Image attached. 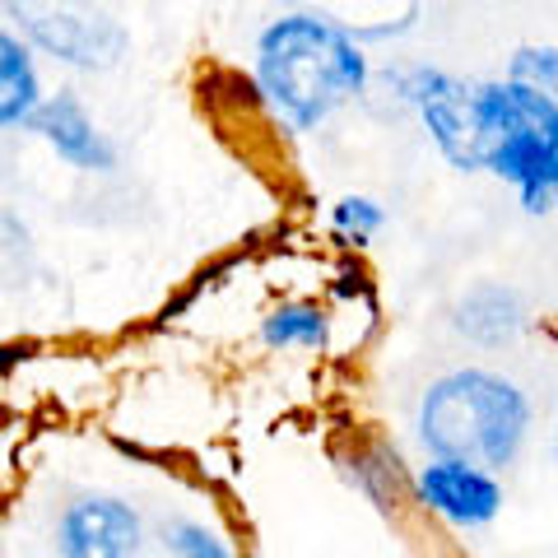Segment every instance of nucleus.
<instances>
[{
	"instance_id": "1",
	"label": "nucleus",
	"mask_w": 558,
	"mask_h": 558,
	"mask_svg": "<svg viewBox=\"0 0 558 558\" xmlns=\"http://www.w3.org/2000/svg\"><path fill=\"white\" fill-rule=\"evenodd\" d=\"M256 84L289 131H312L368 84V61L349 33L317 14H289L256 43Z\"/></svg>"
},
{
	"instance_id": "2",
	"label": "nucleus",
	"mask_w": 558,
	"mask_h": 558,
	"mask_svg": "<svg viewBox=\"0 0 558 558\" xmlns=\"http://www.w3.org/2000/svg\"><path fill=\"white\" fill-rule=\"evenodd\" d=\"M531 428V405L508 377L465 368L433 381L418 410V433L428 451L457 461H475L484 470H502L517 461Z\"/></svg>"
},
{
	"instance_id": "3",
	"label": "nucleus",
	"mask_w": 558,
	"mask_h": 558,
	"mask_svg": "<svg viewBox=\"0 0 558 558\" xmlns=\"http://www.w3.org/2000/svg\"><path fill=\"white\" fill-rule=\"evenodd\" d=\"M480 168L517 186L526 215L558 205V108L521 80L480 84Z\"/></svg>"
},
{
	"instance_id": "4",
	"label": "nucleus",
	"mask_w": 558,
	"mask_h": 558,
	"mask_svg": "<svg viewBox=\"0 0 558 558\" xmlns=\"http://www.w3.org/2000/svg\"><path fill=\"white\" fill-rule=\"evenodd\" d=\"M10 20L61 65L112 70L126 57V28L94 0H10Z\"/></svg>"
},
{
	"instance_id": "5",
	"label": "nucleus",
	"mask_w": 558,
	"mask_h": 558,
	"mask_svg": "<svg viewBox=\"0 0 558 558\" xmlns=\"http://www.w3.org/2000/svg\"><path fill=\"white\" fill-rule=\"evenodd\" d=\"M400 94L418 108L433 145L451 163L465 172L480 168V84L442 75V70H410L400 75Z\"/></svg>"
},
{
	"instance_id": "6",
	"label": "nucleus",
	"mask_w": 558,
	"mask_h": 558,
	"mask_svg": "<svg viewBox=\"0 0 558 558\" xmlns=\"http://www.w3.org/2000/svg\"><path fill=\"white\" fill-rule=\"evenodd\" d=\"M418 498L428 502V512L447 517L451 526H488L502 508V484L494 480V470L475 461L438 457L418 470Z\"/></svg>"
},
{
	"instance_id": "7",
	"label": "nucleus",
	"mask_w": 558,
	"mask_h": 558,
	"mask_svg": "<svg viewBox=\"0 0 558 558\" xmlns=\"http://www.w3.org/2000/svg\"><path fill=\"white\" fill-rule=\"evenodd\" d=\"M57 539L70 558H131L140 554V517L121 498H75L61 517Z\"/></svg>"
},
{
	"instance_id": "8",
	"label": "nucleus",
	"mask_w": 558,
	"mask_h": 558,
	"mask_svg": "<svg viewBox=\"0 0 558 558\" xmlns=\"http://www.w3.org/2000/svg\"><path fill=\"white\" fill-rule=\"evenodd\" d=\"M24 126L38 140H47V145L57 149V159H65L70 168H80V172H112L117 168L112 145L102 140V131L94 126V117L84 112L80 98H70V94L43 98Z\"/></svg>"
},
{
	"instance_id": "9",
	"label": "nucleus",
	"mask_w": 558,
	"mask_h": 558,
	"mask_svg": "<svg viewBox=\"0 0 558 558\" xmlns=\"http://www.w3.org/2000/svg\"><path fill=\"white\" fill-rule=\"evenodd\" d=\"M38 102H43L38 65H33L28 47L10 28H0V131L24 126Z\"/></svg>"
},
{
	"instance_id": "10",
	"label": "nucleus",
	"mask_w": 558,
	"mask_h": 558,
	"mask_svg": "<svg viewBox=\"0 0 558 558\" xmlns=\"http://www.w3.org/2000/svg\"><path fill=\"white\" fill-rule=\"evenodd\" d=\"M457 326L480 344H502L517 336L521 326V303L508 289H475L457 312Z\"/></svg>"
},
{
	"instance_id": "11",
	"label": "nucleus",
	"mask_w": 558,
	"mask_h": 558,
	"mask_svg": "<svg viewBox=\"0 0 558 558\" xmlns=\"http://www.w3.org/2000/svg\"><path fill=\"white\" fill-rule=\"evenodd\" d=\"M260 336H266V344L275 349H317L326 340V312L317 303H289V307H275L266 326H260Z\"/></svg>"
},
{
	"instance_id": "12",
	"label": "nucleus",
	"mask_w": 558,
	"mask_h": 558,
	"mask_svg": "<svg viewBox=\"0 0 558 558\" xmlns=\"http://www.w3.org/2000/svg\"><path fill=\"white\" fill-rule=\"evenodd\" d=\"M512 80L531 84L535 94H545L554 108H558V47H521L512 57Z\"/></svg>"
},
{
	"instance_id": "13",
	"label": "nucleus",
	"mask_w": 558,
	"mask_h": 558,
	"mask_svg": "<svg viewBox=\"0 0 558 558\" xmlns=\"http://www.w3.org/2000/svg\"><path fill=\"white\" fill-rule=\"evenodd\" d=\"M336 229L344 233V238H354V242H368L381 223H387V215H381V205L377 201H368V196H344L340 205H336Z\"/></svg>"
},
{
	"instance_id": "14",
	"label": "nucleus",
	"mask_w": 558,
	"mask_h": 558,
	"mask_svg": "<svg viewBox=\"0 0 558 558\" xmlns=\"http://www.w3.org/2000/svg\"><path fill=\"white\" fill-rule=\"evenodd\" d=\"M168 549L186 554V558H223V554H229V545H223L215 531L196 526V521H178V526L168 531Z\"/></svg>"
}]
</instances>
